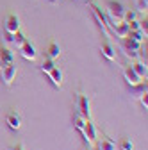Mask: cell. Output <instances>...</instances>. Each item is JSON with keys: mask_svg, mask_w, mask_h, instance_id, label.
I'll use <instances>...</instances> for the list:
<instances>
[{"mask_svg": "<svg viewBox=\"0 0 148 150\" xmlns=\"http://www.w3.org/2000/svg\"><path fill=\"white\" fill-rule=\"evenodd\" d=\"M125 6L120 2V0H109L105 4V13H107V20L111 22V29H114L116 23L123 22V14H125Z\"/></svg>", "mask_w": 148, "mask_h": 150, "instance_id": "obj_1", "label": "cell"}, {"mask_svg": "<svg viewBox=\"0 0 148 150\" xmlns=\"http://www.w3.org/2000/svg\"><path fill=\"white\" fill-rule=\"evenodd\" d=\"M89 6H91V11H93V14H95V20H97L100 30L104 32L105 38H109V20H107V16L102 13V9L93 2V0H89Z\"/></svg>", "mask_w": 148, "mask_h": 150, "instance_id": "obj_2", "label": "cell"}, {"mask_svg": "<svg viewBox=\"0 0 148 150\" xmlns=\"http://www.w3.org/2000/svg\"><path fill=\"white\" fill-rule=\"evenodd\" d=\"M80 134L84 136V141L87 145H93L98 139V129H97V125L91 122V120H86V125H84V129H82Z\"/></svg>", "mask_w": 148, "mask_h": 150, "instance_id": "obj_3", "label": "cell"}, {"mask_svg": "<svg viewBox=\"0 0 148 150\" xmlns=\"http://www.w3.org/2000/svg\"><path fill=\"white\" fill-rule=\"evenodd\" d=\"M77 112L86 118V120H91V109H89V98L84 93H79L77 95Z\"/></svg>", "mask_w": 148, "mask_h": 150, "instance_id": "obj_4", "label": "cell"}, {"mask_svg": "<svg viewBox=\"0 0 148 150\" xmlns=\"http://www.w3.org/2000/svg\"><path fill=\"white\" fill-rule=\"evenodd\" d=\"M18 50H20V55H22L23 59H27V61H36V59H38L36 47H34L30 41H25L22 47H18Z\"/></svg>", "mask_w": 148, "mask_h": 150, "instance_id": "obj_5", "label": "cell"}, {"mask_svg": "<svg viewBox=\"0 0 148 150\" xmlns=\"http://www.w3.org/2000/svg\"><path fill=\"white\" fill-rule=\"evenodd\" d=\"M16 73H18V68H16L14 63L6 64V66L2 68V81H4L6 86H11V84H13V81L16 79Z\"/></svg>", "mask_w": 148, "mask_h": 150, "instance_id": "obj_6", "label": "cell"}, {"mask_svg": "<svg viewBox=\"0 0 148 150\" xmlns=\"http://www.w3.org/2000/svg\"><path fill=\"white\" fill-rule=\"evenodd\" d=\"M123 77H125V81H127V84H128V86H136V84H139V82L143 81L139 75L132 70V66H130V64L123 68Z\"/></svg>", "mask_w": 148, "mask_h": 150, "instance_id": "obj_7", "label": "cell"}, {"mask_svg": "<svg viewBox=\"0 0 148 150\" xmlns=\"http://www.w3.org/2000/svg\"><path fill=\"white\" fill-rule=\"evenodd\" d=\"M4 29H6V32H11V34H14L16 30H20V18H18L16 14H9L6 18Z\"/></svg>", "mask_w": 148, "mask_h": 150, "instance_id": "obj_8", "label": "cell"}, {"mask_svg": "<svg viewBox=\"0 0 148 150\" xmlns=\"http://www.w3.org/2000/svg\"><path fill=\"white\" fill-rule=\"evenodd\" d=\"M0 61H2V68L6 64H11L14 63V52L7 47H0Z\"/></svg>", "mask_w": 148, "mask_h": 150, "instance_id": "obj_9", "label": "cell"}, {"mask_svg": "<svg viewBox=\"0 0 148 150\" xmlns=\"http://www.w3.org/2000/svg\"><path fill=\"white\" fill-rule=\"evenodd\" d=\"M6 123L13 130H18V129L22 127V118L16 115V111H11V112H7V116H6Z\"/></svg>", "mask_w": 148, "mask_h": 150, "instance_id": "obj_10", "label": "cell"}, {"mask_svg": "<svg viewBox=\"0 0 148 150\" xmlns=\"http://www.w3.org/2000/svg\"><path fill=\"white\" fill-rule=\"evenodd\" d=\"M100 50H102L104 57H105L107 61H116V50L113 48V45H111L109 41H104L102 47H100Z\"/></svg>", "mask_w": 148, "mask_h": 150, "instance_id": "obj_11", "label": "cell"}, {"mask_svg": "<svg viewBox=\"0 0 148 150\" xmlns=\"http://www.w3.org/2000/svg\"><path fill=\"white\" fill-rule=\"evenodd\" d=\"M48 77H50V81H52V84H54L55 88H61V86H63V71H61L57 66H54V68L50 70Z\"/></svg>", "mask_w": 148, "mask_h": 150, "instance_id": "obj_12", "label": "cell"}, {"mask_svg": "<svg viewBox=\"0 0 148 150\" xmlns=\"http://www.w3.org/2000/svg\"><path fill=\"white\" fill-rule=\"evenodd\" d=\"M144 93H148V86H146V82H139V84H136V86H130V95H132V98H141Z\"/></svg>", "mask_w": 148, "mask_h": 150, "instance_id": "obj_13", "label": "cell"}, {"mask_svg": "<svg viewBox=\"0 0 148 150\" xmlns=\"http://www.w3.org/2000/svg\"><path fill=\"white\" fill-rule=\"evenodd\" d=\"M47 57L52 59V61H55V59L61 57V47L55 43V41H52V43L48 45V48H47Z\"/></svg>", "mask_w": 148, "mask_h": 150, "instance_id": "obj_14", "label": "cell"}, {"mask_svg": "<svg viewBox=\"0 0 148 150\" xmlns=\"http://www.w3.org/2000/svg\"><path fill=\"white\" fill-rule=\"evenodd\" d=\"M128 30H130V29H128V23H127V22H120V23H116L114 29H113V32L116 34V38H120V40L127 38Z\"/></svg>", "mask_w": 148, "mask_h": 150, "instance_id": "obj_15", "label": "cell"}, {"mask_svg": "<svg viewBox=\"0 0 148 150\" xmlns=\"http://www.w3.org/2000/svg\"><path fill=\"white\" fill-rule=\"evenodd\" d=\"M132 66V70L139 75L141 79H146V73H148V68H146V63H143V61H136L134 64H130Z\"/></svg>", "mask_w": 148, "mask_h": 150, "instance_id": "obj_16", "label": "cell"}, {"mask_svg": "<svg viewBox=\"0 0 148 150\" xmlns=\"http://www.w3.org/2000/svg\"><path fill=\"white\" fill-rule=\"evenodd\" d=\"M97 146H98L100 150H116V143L111 139V138H104Z\"/></svg>", "mask_w": 148, "mask_h": 150, "instance_id": "obj_17", "label": "cell"}, {"mask_svg": "<svg viewBox=\"0 0 148 150\" xmlns=\"http://www.w3.org/2000/svg\"><path fill=\"white\" fill-rule=\"evenodd\" d=\"M127 38H128V40H132V41H137V43H143V40H146V36L141 30H128Z\"/></svg>", "mask_w": 148, "mask_h": 150, "instance_id": "obj_18", "label": "cell"}, {"mask_svg": "<svg viewBox=\"0 0 148 150\" xmlns=\"http://www.w3.org/2000/svg\"><path fill=\"white\" fill-rule=\"evenodd\" d=\"M25 41H27V38H25V34H23V32L16 30V32L13 34V45H14V47H22Z\"/></svg>", "mask_w": 148, "mask_h": 150, "instance_id": "obj_19", "label": "cell"}, {"mask_svg": "<svg viewBox=\"0 0 148 150\" xmlns=\"http://www.w3.org/2000/svg\"><path fill=\"white\" fill-rule=\"evenodd\" d=\"M73 125H75V129L79 130V132H82V129L86 125V118H82L79 112H75V118H73Z\"/></svg>", "mask_w": 148, "mask_h": 150, "instance_id": "obj_20", "label": "cell"}, {"mask_svg": "<svg viewBox=\"0 0 148 150\" xmlns=\"http://www.w3.org/2000/svg\"><path fill=\"white\" fill-rule=\"evenodd\" d=\"M146 9H148V0H136V11L137 13L146 14Z\"/></svg>", "mask_w": 148, "mask_h": 150, "instance_id": "obj_21", "label": "cell"}, {"mask_svg": "<svg viewBox=\"0 0 148 150\" xmlns=\"http://www.w3.org/2000/svg\"><path fill=\"white\" fill-rule=\"evenodd\" d=\"M54 66H55V64H54V61H52V59H47L39 68H41V71H43V73H47V75H48V73H50V70H52Z\"/></svg>", "mask_w": 148, "mask_h": 150, "instance_id": "obj_22", "label": "cell"}, {"mask_svg": "<svg viewBox=\"0 0 148 150\" xmlns=\"http://www.w3.org/2000/svg\"><path fill=\"white\" fill-rule=\"evenodd\" d=\"M121 150H134V143H132L130 138H127V139L121 141Z\"/></svg>", "mask_w": 148, "mask_h": 150, "instance_id": "obj_23", "label": "cell"}, {"mask_svg": "<svg viewBox=\"0 0 148 150\" xmlns=\"http://www.w3.org/2000/svg\"><path fill=\"white\" fill-rule=\"evenodd\" d=\"M139 30L146 36L148 34V20H146V18H144V20H139Z\"/></svg>", "mask_w": 148, "mask_h": 150, "instance_id": "obj_24", "label": "cell"}, {"mask_svg": "<svg viewBox=\"0 0 148 150\" xmlns=\"http://www.w3.org/2000/svg\"><path fill=\"white\" fill-rule=\"evenodd\" d=\"M128 29H130V30H139V20L128 22Z\"/></svg>", "mask_w": 148, "mask_h": 150, "instance_id": "obj_25", "label": "cell"}, {"mask_svg": "<svg viewBox=\"0 0 148 150\" xmlns=\"http://www.w3.org/2000/svg\"><path fill=\"white\" fill-rule=\"evenodd\" d=\"M139 100H141V104H143V107H144V109H148V95H146V93H144V95H143V97H141Z\"/></svg>", "mask_w": 148, "mask_h": 150, "instance_id": "obj_26", "label": "cell"}, {"mask_svg": "<svg viewBox=\"0 0 148 150\" xmlns=\"http://www.w3.org/2000/svg\"><path fill=\"white\" fill-rule=\"evenodd\" d=\"M11 150H25V148H23V143H16Z\"/></svg>", "mask_w": 148, "mask_h": 150, "instance_id": "obj_27", "label": "cell"}, {"mask_svg": "<svg viewBox=\"0 0 148 150\" xmlns=\"http://www.w3.org/2000/svg\"><path fill=\"white\" fill-rule=\"evenodd\" d=\"M6 41L7 43H13V34L11 32H6Z\"/></svg>", "mask_w": 148, "mask_h": 150, "instance_id": "obj_28", "label": "cell"}, {"mask_svg": "<svg viewBox=\"0 0 148 150\" xmlns=\"http://www.w3.org/2000/svg\"><path fill=\"white\" fill-rule=\"evenodd\" d=\"M91 150H100V148H98V146H97V148H91Z\"/></svg>", "mask_w": 148, "mask_h": 150, "instance_id": "obj_29", "label": "cell"}, {"mask_svg": "<svg viewBox=\"0 0 148 150\" xmlns=\"http://www.w3.org/2000/svg\"><path fill=\"white\" fill-rule=\"evenodd\" d=\"M0 70H2V61H0Z\"/></svg>", "mask_w": 148, "mask_h": 150, "instance_id": "obj_30", "label": "cell"}, {"mask_svg": "<svg viewBox=\"0 0 148 150\" xmlns=\"http://www.w3.org/2000/svg\"><path fill=\"white\" fill-rule=\"evenodd\" d=\"M86 150H91V148H86Z\"/></svg>", "mask_w": 148, "mask_h": 150, "instance_id": "obj_31", "label": "cell"}]
</instances>
